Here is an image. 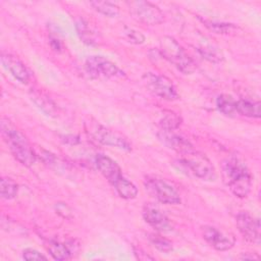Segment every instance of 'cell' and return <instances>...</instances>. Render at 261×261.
Masks as SVG:
<instances>
[{"label": "cell", "mask_w": 261, "mask_h": 261, "mask_svg": "<svg viewBox=\"0 0 261 261\" xmlns=\"http://www.w3.org/2000/svg\"><path fill=\"white\" fill-rule=\"evenodd\" d=\"M1 61L3 66L20 83L27 84L30 80V74L23 63L15 56L8 54V53H2L1 54Z\"/></svg>", "instance_id": "cell-15"}, {"label": "cell", "mask_w": 261, "mask_h": 261, "mask_svg": "<svg viewBox=\"0 0 261 261\" xmlns=\"http://www.w3.org/2000/svg\"><path fill=\"white\" fill-rule=\"evenodd\" d=\"M143 82L147 89L155 96L164 100L172 101L178 99L175 87L169 79L164 75L147 72L143 75Z\"/></svg>", "instance_id": "cell-5"}, {"label": "cell", "mask_w": 261, "mask_h": 261, "mask_svg": "<svg viewBox=\"0 0 261 261\" xmlns=\"http://www.w3.org/2000/svg\"><path fill=\"white\" fill-rule=\"evenodd\" d=\"M221 174L224 184L230 192L245 198L252 188V174L246 163L237 156H228L221 162Z\"/></svg>", "instance_id": "cell-1"}, {"label": "cell", "mask_w": 261, "mask_h": 261, "mask_svg": "<svg viewBox=\"0 0 261 261\" xmlns=\"http://www.w3.org/2000/svg\"><path fill=\"white\" fill-rule=\"evenodd\" d=\"M0 192L1 197L6 200L13 199L17 194L16 182L8 177H2L0 180Z\"/></svg>", "instance_id": "cell-23"}, {"label": "cell", "mask_w": 261, "mask_h": 261, "mask_svg": "<svg viewBox=\"0 0 261 261\" xmlns=\"http://www.w3.org/2000/svg\"><path fill=\"white\" fill-rule=\"evenodd\" d=\"M76 31L84 43L89 45H94L96 43L94 32L90 28L89 23L86 22L84 19H80L76 21Z\"/></svg>", "instance_id": "cell-22"}, {"label": "cell", "mask_w": 261, "mask_h": 261, "mask_svg": "<svg viewBox=\"0 0 261 261\" xmlns=\"http://www.w3.org/2000/svg\"><path fill=\"white\" fill-rule=\"evenodd\" d=\"M150 241L153 244V246L155 248H157L161 252L168 253V252H170L172 250L171 243L168 240H166L165 238H163V237L151 234L150 236Z\"/></svg>", "instance_id": "cell-26"}, {"label": "cell", "mask_w": 261, "mask_h": 261, "mask_svg": "<svg viewBox=\"0 0 261 261\" xmlns=\"http://www.w3.org/2000/svg\"><path fill=\"white\" fill-rule=\"evenodd\" d=\"M203 22L205 25L211 30L212 32L216 34H222V35H228L230 33H234L238 28L232 23L227 22H219V21H212V20H206L204 19Z\"/></svg>", "instance_id": "cell-24"}, {"label": "cell", "mask_w": 261, "mask_h": 261, "mask_svg": "<svg viewBox=\"0 0 261 261\" xmlns=\"http://www.w3.org/2000/svg\"><path fill=\"white\" fill-rule=\"evenodd\" d=\"M89 75L93 79H110L121 76L123 72L110 60L103 56H90L85 62Z\"/></svg>", "instance_id": "cell-6"}, {"label": "cell", "mask_w": 261, "mask_h": 261, "mask_svg": "<svg viewBox=\"0 0 261 261\" xmlns=\"http://www.w3.org/2000/svg\"><path fill=\"white\" fill-rule=\"evenodd\" d=\"M48 251L50 255L53 257V259L58 261L67 260L70 258V255H71V252L68 246L57 241H53L50 243L48 247Z\"/></svg>", "instance_id": "cell-19"}, {"label": "cell", "mask_w": 261, "mask_h": 261, "mask_svg": "<svg viewBox=\"0 0 261 261\" xmlns=\"http://www.w3.org/2000/svg\"><path fill=\"white\" fill-rule=\"evenodd\" d=\"M181 164L191 170L197 177L203 180H214L216 177L215 169L209 159L203 154L194 152L193 150L181 154Z\"/></svg>", "instance_id": "cell-4"}, {"label": "cell", "mask_w": 261, "mask_h": 261, "mask_svg": "<svg viewBox=\"0 0 261 261\" xmlns=\"http://www.w3.org/2000/svg\"><path fill=\"white\" fill-rule=\"evenodd\" d=\"M203 238L211 247L217 251H226L230 249L234 244V241L231 237L224 234L214 226H204Z\"/></svg>", "instance_id": "cell-10"}, {"label": "cell", "mask_w": 261, "mask_h": 261, "mask_svg": "<svg viewBox=\"0 0 261 261\" xmlns=\"http://www.w3.org/2000/svg\"><path fill=\"white\" fill-rule=\"evenodd\" d=\"M22 257L25 260H47V257L35 249L28 248L23 250Z\"/></svg>", "instance_id": "cell-29"}, {"label": "cell", "mask_w": 261, "mask_h": 261, "mask_svg": "<svg viewBox=\"0 0 261 261\" xmlns=\"http://www.w3.org/2000/svg\"><path fill=\"white\" fill-rule=\"evenodd\" d=\"M143 217L146 222H148L151 226L159 231L168 232L172 230V225L169 219L163 212H161L158 208L154 206H145L143 210Z\"/></svg>", "instance_id": "cell-13"}, {"label": "cell", "mask_w": 261, "mask_h": 261, "mask_svg": "<svg viewBox=\"0 0 261 261\" xmlns=\"http://www.w3.org/2000/svg\"><path fill=\"white\" fill-rule=\"evenodd\" d=\"M1 132L14 158L24 166L33 165L36 161V154L27 138L5 119L1 120Z\"/></svg>", "instance_id": "cell-2"}, {"label": "cell", "mask_w": 261, "mask_h": 261, "mask_svg": "<svg viewBox=\"0 0 261 261\" xmlns=\"http://www.w3.org/2000/svg\"><path fill=\"white\" fill-rule=\"evenodd\" d=\"M198 51L200 52V54L203 56V58L207 59L210 62H220L223 59V55L220 51V49L218 47H216L213 44L204 42L199 46Z\"/></svg>", "instance_id": "cell-18"}, {"label": "cell", "mask_w": 261, "mask_h": 261, "mask_svg": "<svg viewBox=\"0 0 261 261\" xmlns=\"http://www.w3.org/2000/svg\"><path fill=\"white\" fill-rule=\"evenodd\" d=\"M123 33H124L126 39L128 40V42H130L133 44H142L145 41L144 35L142 33H140V32L136 31V30L129 29L127 27H124Z\"/></svg>", "instance_id": "cell-28"}, {"label": "cell", "mask_w": 261, "mask_h": 261, "mask_svg": "<svg viewBox=\"0 0 261 261\" xmlns=\"http://www.w3.org/2000/svg\"><path fill=\"white\" fill-rule=\"evenodd\" d=\"M236 223L246 240L252 243H260V221L248 212H240L237 214Z\"/></svg>", "instance_id": "cell-9"}, {"label": "cell", "mask_w": 261, "mask_h": 261, "mask_svg": "<svg viewBox=\"0 0 261 261\" xmlns=\"http://www.w3.org/2000/svg\"><path fill=\"white\" fill-rule=\"evenodd\" d=\"M261 104L259 101L241 99L236 101V111L244 116L259 118L261 115Z\"/></svg>", "instance_id": "cell-16"}, {"label": "cell", "mask_w": 261, "mask_h": 261, "mask_svg": "<svg viewBox=\"0 0 261 261\" xmlns=\"http://www.w3.org/2000/svg\"><path fill=\"white\" fill-rule=\"evenodd\" d=\"M217 109L225 116H233L236 111V101L229 95H220L216 99Z\"/></svg>", "instance_id": "cell-20"}, {"label": "cell", "mask_w": 261, "mask_h": 261, "mask_svg": "<svg viewBox=\"0 0 261 261\" xmlns=\"http://www.w3.org/2000/svg\"><path fill=\"white\" fill-rule=\"evenodd\" d=\"M32 100H34V102L38 105V107L41 108L48 115L52 114L54 112V108H55L54 106L55 105L53 104V102L49 98L43 96L42 94L34 93L33 96H32Z\"/></svg>", "instance_id": "cell-25"}, {"label": "cell", "mask_w": 261, "mask_h": 261, "mask_svg": "<svg viewBox=\"0 0 261 261\" xmlns=\"http://www.w3.org/2000/svg\"><path fill=\"white\" fill-rule=\"evenodd\" d=\"M160 50L162 55L181 72L190 74L196 70L194 60L173 38L167 36L161 38Z\"/></svg>", "instance_id": "cell-3"}, {"label": "cell", "mask_w": 261, "mask_h": 261, "mask_svg": "<svg viewBox=\"0 0 261 261\" xmlns=\"http://www.w3.org/2000/svg\"><path fill=\"white\" fill-rule=\"evenodd\" d=\"M129 11L133 16L145 24L154 25L163 21V13L154 4L148 1H132L128 2Z\"/></svg>", "instance_id": "cell-8"}, {"label": "cell", "mask_w": 261, "mask_h": 261, "mask_svg": "<svg viewBox=\"0 0 261 261\" xmlns=\"http://www.w3.org/2000/svg\"><path fill=\"white\" fill-rule=\"evenodd\" d=\"M158 138L160 141L166 145L168 148L184 154L193 150L191 143L184 137L173 133V129H162L158 133Z\"/></svg>", "instance_id": "cell-12"}, {"label": "cell", "mask_w": 261, "mask_h": 261, "mask_svg": "<svg viewBox=\"0 0 261 261\" xmlns=\"http://www.w3.org/2000/svg\"><path fill=\"white\" fill-rule=\"evenodd\" d=\"M90 4L96 11L108 17H115L119 13V7L109 1H92Z\"/></svg>", "instance_id": "cell-21"}, {"label": "cell", "mask_w": 261, "mask_h": 261, "mask_svg": "<svg viewBox=\"0 0 261 261\" xmlns=\"http://www.w3.org/2000/svg\"><path fill=\"white\" fill-rule=\"evenodd\" d=\"M94 136L96 140L103 145L112 146L126 151L130 150V144L126 138L103 126H98V128L94 130Z\"/></svg>", "instance_id": "cell-11"}, {"label": "cell", "mask_w": 261, "mask_h": 261, "mask_svg": "<svg viewBox=\"0 0 261 261\" xmlns=\"http://www.w3.org/2000/svg\"><path fill=\"white\" fill-rule=\"evenodd\" d=\"M145 186L149 193L163 204L174 205L180 202V197L176 190L161 178L148 177L146 178Z\"/></svg>", "instance_id": "cell-7"}, {"label": "cell", "mask_w": 261, "mask_h": 261, "mask_svg": "<svg viewBox=\"0 0 261 261\" xmlns=\"http://www.w3.org/2000/svg\"><path fill=\"white\" fill-rule=\"evenodd\" d=\"M96 166L98 170L101 172V174L111 184L113 185L117 179H119L121 174V169L119 165L110 157L98 154L95 160Z\"/></svg>", "instance_id": "cell-14"}, {"label": "cell", "mask_w": 261, "mask_h": 261, "mask_svg": "<svg viewBox=\"0 0 261 261\" xmlns=\"http://www.w3.org/2000/svg\"><path fill=\"white\" fill-rule=\"evenodd\" d=\"M180 119L174 113H169L163 117L161 120L162 129H174L179 125Z\"/></svg>", "instance_id": "cell-27"}, {"label": "cell", "mask_w": 261, "mask_h": 261, "mask_svg": "<svg viewBox=\"0 0 261 261\" xmlns=\"http://www.w3.org/2000/svg\"><path fill=\"white\" fill-rule=\"evenodd\" d=\"M112 186L114 187L118 195L123 199H134L138 195V189L136 188V186L123 176L117 179Z\"/></svg>", "instance_id": "cell-17"}]
</instances>
